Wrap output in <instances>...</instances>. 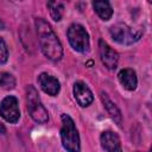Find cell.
Returning a JSON list of instances; mask_svg holds the SVG:
<instances>
[{"label":"cell","instance_id":"6da1fadb","mask_svg":"<svg viewBox=\"0 0 152 152\" xmlns=\"http://www.w3.org/2000/svg\"><path fill=\"white\" fill-rule=\"evenodd\" d=\"M34 23L40 50L44 53V56L51 61L61 59L63 56V48L57 34L51 28L50 24L42 18H37Z\"/></svg>","mask_w":152,"mask_h":152},{"label":"cell","instance_id":"7a4b0ae2","mask_svg":"<svg viewBox=\"0 0 152 152\" xmlns=\"http://www.w3.org/2000/svg\"><path fill=\"white\" fill-rule=\"evenodd\" d=\"M62 127H61V140L63 147L68 152H80V135L75 126L74 120L68 114H62L61 116Z\"/></svg>","mask_w":152,"mask_h":152},{"label":"cell","instance_id":"3957f363","mask_svg":"<svg viewBox=\"0 0 152 152\" xmlns=\"http://www.w3.org/2000/svg\"><path fill=\"white\" fill-rule=\"evenodd\" d=\"M26 103H27L26 104L27 112H28L30 116L36 122L45 124L49 120L48 110L43 106V103H42V101L38 96V91L32 86H28L26 88Z\"/></svg>","mask_w":152,"mask_h":152},{"label":"cell","instance_id":"277c9868","mask_svg":"<svg viewBox=\"0 0 152 152\" xmlns=\"http://www.w3.org/2000/svg\"><path fill=\"white\" fill-rule=\"evenodd\" d=\"M110 36L119 44L131 45L140 39V37L142 36V31L131 27L126 24H116L110 27Z\"/></svg>","mask_w":152,"mask_h":152},{"label":"cell","instance_id":"5b68a950","mask_svg":"<svg viewBox=\"0 0 152 152\" xmlns=\"http://www.w3.org/2000/svg\"><path fill=\"white\" fill-rule=\"evenodd\" d=\"M70 45L78 52H87L89 50V34L80 24H71L66 32Z\"/></svg>","mask_w":152,"mask_h":152},{"label":"cell","instance_id":"8992f818","mask_svg":"<svg viewBox=\"0 0 152 152\" xmlns=\"http://www.w3.org/2000/svg\"><path fill=\"white\" fill-rule=\"evenodd\" d=\"M0 115L11 124H14L20 118V110L17 97L10 95L6 96L0 103Z\"/></svg>","mask_w":152,"mask_h":152},{"label":"cell","instance_id":"52a82bcc","mask_svg":"<svg viewBox=\"0 0 152 152\" xmlns=\"http://www.w3.org/2000/svg\"><path fill=\"white\" fill-rule=\"evenodd\" d=\"M99 52H100V58L107 69L113 70L116 68L119 62V53L114 49H112L103 39L99 40Z\"/></svg>","mask_w":152,"mask_h":152},{"label":"cell","instance_id":"ba28073f","mask_svg":"<svg viewBox=\"0 0 152 152\" xmlns=\"http://www.w3.org/2000/svg\"><path fill=\"white\" fill-rule=\"evenodd\" d=\"M74 96L77 101V103L81 106V107H87L89 106L93 100H94V96H93V93L91 90L89 89V87L82 82V81H77L75 82L74 84Z\"/></svg>","mask_w":152,"mask_h":152},{"label":"cell","instance_id":"9c48e42d","mask_svg":"<svg viewBox=\"0 0 152 152\" xmlns=\"http://www.w3.org/2000/svg\"><path fill=\"white\" fill-rule=\"evenodd\" d=\"M100 142L104 152H122L121 142L116 133L112 131H104L100 135Z\"/></svg>","mask_w":152,"mask_h":152},{"label":"cell","instance_id":"30bf717a","mask_svg":"<svg viewBox=\"0 0 152 152\" xmlns=\"http://www.w3.org/2000/svg\"><path fill=\"white\" fill-rule=\"evenodd\" d=\"M38 84L44 93H46L51 96H56L61 89L59 81L55 76L49 75L46 72H42L38 76Z\"/></svg>","mask_w":152,"mask_h":152},{"label":"cell","instance_id":"8fae6325","mask_svg":"<svg viewBox=\"0 0 152 152\" xmlns=\"http://www.w3.org/2000/svg\"><path fill=\"white\" fill-rule=\"evenodd\" d=\"M118 78L119 82L121 83V86L126 89V90H134L138 86V78H137V74L133 69H122L119 71L118 74Z\"/></svg>","mask_w":152,"mask_h":152},{"label":"cell","instance_id":"7c38bea8","mask_svg":"<svg viewBox=\"0 0 152 152\" xmlns=\"http://www.w3.org/2000/svg\"><path fill=\"white\" fill-rule=\"evenodd\" d=\"M101 101L107 110V113L109 114V116L118 124V125H121L122 122V115H121V112L120 109L116 107V104L108 97V95L104 93V91H101Z\"/></svg>","mask_w":152,"mask_h":152},{"label":"cell","instance_id":"4fadbf2b","mask_svg":"<svg viewBox=\"0 0 152 152\" xmlns=\"http://www.w3.org/2000/svg\"><path fill=\"white\" fill-rule=\"evenodd\" d=\"M93 7L102 20H109L110 17L113 15V8L108 1H103V0L94 1Z\"/></svg>","mask_w":152,"mask_h":152},{"label":"cell","instance_id":"5bb4252c","mask_svg":"<svg viewBox=\"0 0 152 152\" xmlns=\"http://www.w3.org/2000/svg\"><path fill=\"white\" fill-rule=\"evenodd\" d=\"M49 13L55 21H59L64 14V5L59 1H48L46 4Z\"/></svg>","mask_w":152,"mask_h":152},{"label":"cell","instance_id":"9a60e30c","mask_svg":"<svg viewBox=\"0 0 152 152\" xmlns=\"http://www.w3.org/2000/svg\"><path fill=\"white\" fill-rule=\"evenodd\" d=\"M15 86V80L7 72H0V87L4 89H12Z\"/></svg>","mask_w":152,"mask_h":152},{"label":"cell","instance_id":"2e32d148","mask_svg":"<svg viewBox=\"0 0 152 152\" xmlns=\"http://www.w3.org/2000/svg\"><path fill=\"white\" fill-rule=\"evenodd\" d=\"M8 58V50L5 40L0 37V64H4Z\"/></svg>","mask_w":152,"mask_h":152},{"label":"cell","instance_id":"e0dca14e","mask_svg":"<svg viewBox=\"0 0 152 152\" xmlns=\"http://www.w3.org/2000/svg\"><path fill=\"white\" fill-rule=\"evenodd\" d=\"M5 132H6V128H5V126H4L2 124H0V133H1V134H4Z\"/></svg>","mask_w":152,"mask_h":152}]
</instances>
